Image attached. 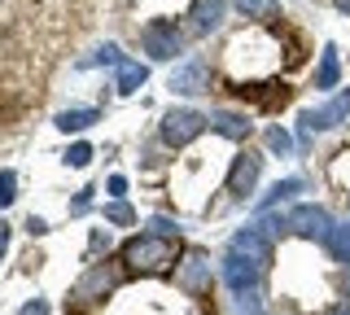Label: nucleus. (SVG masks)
<instances>
[{
    "label": "nucleus",
    "instance_id": "nucleus-3",
    "mask_svg": "<svg viewBox=\"0 0 350 315\" xmlns=\"http://www.w3.org/2000/svg\"><path fill=\"white\" fill-rule=\"evenodd\" d=\"M140 44H145V53L153 61H171L175 53L184 49V31L167 23V18H153V23H145V31H140Z\"/></svg>",
    "mask_w": 350,
    "mask_h": 315
},
{
    "label": "nucleus",
    "instance_id": "nucleus-35",
    "mask_svg": "<svg viewBox=\"0 0 350 315\" xmlns=\"http://www.w3.org/2000/svg\"><path fill=\"white\" fill-rule=\"evenodd\" d=\"M333 5H337V9H342V14H350V0H333Z\"/></svg>",
    "mask_w": 350,
    "mask_h": 315
},
{
    "label": "nucleus",
    "instance_id": "nucleus-26",
    "mask_svg": "<svg viewBox=\"0 0 350 315\" xmlns=\"http://www.w3.org/2000/svg\"><path fill=\"white\" fill-rule=\"evenodd\" d=\"M105 219L123 228V223H131V219H136V215H131V206H127V202H114V206H105Z\"/></svg>",
    "mask_w": 350,
    "mask_h": 315
},
{
    "label": "nucleus",
    "instance_id": "nucleus-31",
    "mask_svg": "<svg viewBox=\"0 0 350 315\" xmlns=\"http://www.w3.org/2000/svg\"><path fill=\"white\" fill-rule=\"evenodd\" d=\"M27 232H31V236H40V232H49V223H44V219H36V215H31V219H27Z\"/></svg>",
    "mask_w": 350,
    "mask_h": 315
},
{
    "label": "nucleus",
    "instance_id": "nucleus-19",
    "mask_svg": "<svg viewBox=\"0 0 350 315\" xmlns=\"http://www.w3.org/2000/svg\"><path fill=\"white\" fill-rule=\"evenodd\" d=\"M92 123H96V110H66V114H57L62 132H83V127H92Z\"/></svg>",
    "mask_w": 350,
    "mask_h": 315
},
{
    "label": "nucleus",
    "instance_id": "nucleus-21",
    "mask_svg": "<svg viewBox=\"0 0 350 315\" xmlns=\"http://www.w3.org/2000/svg\"><path fill=\"white\" fill-rule=\"evenodd\" d=\"M328 180H333L337 189L350 193V149H342V154L333 158V167H328Z\"/></svg>",
    "mask_w": 350,
    "mask_h": 315
},
{
    "label": "nucleus",
    "instance_id": "nucleus-1",
    "mask_svg": "<svg viewBox=\"0 0 350 315\" xmlns=\"http://www.w3.org/2000/svg\"><path fill=\"white\" fill-rule=\"evenodd\" d=\"M280 66V44L267 36V31H241V36L228 44V74L232 79H262Z\"/></svg>",
    "mask_w": 350,
    "mask_h": 315
},
{
    "label": "nucleus",
    "instance_id": "nucleus-11",
    "mask_svg": "<svg viewBox=\"0 0 350 315\" xmlns=\"http://www.w3.org/2000/svg\"><path fill=\"white\" fill-rule=\"evenodd\" d=\"M171 88L184 92V96L206 92V88H211V66H206L202 57H193V61H184V66H175V70H171Z\"/></svg>",
    "mask_w": 350,
    "mask_h": 315
},
{
    "label": "nucleus",
    "instance_id": "nucleus-18",
    "mask_svg": "<svg viewBox=\"0 0 350 315\" xmlns=\"http://www.w3.org/2000/svg\"><path fill=\"white\" fill-rule=\"evenodd\" d=\"M237 9H241L245 18H258V23H267V18H276V14H280L276 0H237Z\"/></svg>",
    "mask_w": 350,
    "mask_h": 315
},
{
    "label": "nucleus",
    "instance_id": "nucleus-10",
    "mask_svg": "<svg viewBox=\"0 0 350 315\" xmlns=\"http://www.w3.org/2000/svg\"><path fill=\"white\" fill-rule=\"evenodd\" d=\"M224 14H228V0H193L189 31H193V36H211V31L224 27Z\"/></svg>",
    "mask_w": 350,
    "mask_h": 315
},
{
    "label": "nucleus",
    "instance_id": "nucleus-22",
    "mask_svg": "<svg viewBox=\"0 0 350 315\" xmlns=\"http://www.w3.org/2000/svg\"><path fill=\"white\" fill-rule=\"evenodd\" d=\"M328 249H333L342 263H350V223H342V228H333V232H328Z\"/></svg>",
    "mask_w": 350,
    "mask_h": 315
},
{
    "label": "nucleus",
    "instance_id": "nucleus-30",
    "mask_svg": "<svg viewBox=\"0 0 350 315\" xmlns=\"http://www.w3.org/2000/svg\"><path fill=\"white\" fill-rule=\"evenodd\" d=\"M22 315H49V302H44V298L27 302V307H22Z\"/></svg>",
    "mask_w": 350,
    "mask_h": 315
},
{
    "label": "nucleus",
    "instance_id": "nucleus-29",
    "mask_svg": "<svg viewBox=\"0 0 350 315\" xmlns=\"http://www.w3.org/2000/svg\"><path fill=\"white\" fill-rule=\"evenodd\" d=\"M88 206H92V189H83V193H79V197H75V206H70V215H83V210H88Z\"/></svg>",
    "mask_w": 350,
    "mask_h": 315
},
{
    "label": "nucleus",
    "instance_id": "nucleus-16",
    "mask_svg": "<svg viewBox=\"0 0 350 315\" xmlns=\"http://www.w3.org/2000/svg\"><path fill=\"white\" fill-rule=\"evenodd\" d=\"M306 189V184L302 180H276V184H271V193H267V197H262L258 202V210H271V206H280V202H289V197H298V193Z\"/></svg>",
    "mask_w": 350,
    "mask_h": 315
},
{
    "label": "nucleus",
    "instance_id": "nucleus-14",
    "mask_svg": "<svg viewBox=\"0 0 350 315\" xmlns=\"http://www.w3.org/2000/svg\"><path fill=\"white\" fill-rule=\"evenodd\" d=\"M211 127L219 136H228V140H245L250 132H254V123H250L245 114H237V110H215L211 114Z\"/></svg>",
    "mask_w": 350,
    "mask_h": 315
},
{
    "label": "nucleus",
    "instance_id": "nucleus-5",
    "mask_svg": "<svg viewBox=\"0 0 350 315\" xmlns=\"http://www.w3.org/2000/svg\"><path fill=\"white\" fill-rule=\"evenodd\" d=\"M206 123H211V118L197 114V110H171L167 118H162V140H167L171 149H180V145H189V140L202 136Z\"/></svg>",
    "mask_w": 350,
    "mask_h": 315
},
{
    "label": "nucleus",
    "instance_id": "nucleus-17",
    "mask_svg": "<svg viewBox=\"0 0 350 315\" xmlns=\"http://www.w3.org/2000/svg\"><path fill=\"white\" fill-rule=\"evenodd\" d=\"M145 79H149V70L140 66V61H123V66H118V92H136Z\"/></svg>",
    "mask_w": 350,
    "mask_h": 315
},
{
    "label": "nucleus",
    "instance_id": "nucleus-12",
    "mask_svg": "<svg viewBox=\"0 0 350 315\" xmlns=\"http://www.w3.org/2000/svg\"><path fill=\"white\" fill-rule=\"evenodd\" d=\"M258 171H262V158L245 149V154L232 162V171H228V193H241V197H245V193H254Z\"/></svg>",
    "mask_w": 350,
    "mask_h": 315
},
{
    "label": "nucleus",
    "instance_id": "nucleus-33",
    "mask_svg": "<svg viewBox=\"0 0 350 315\" xmlns=\"http://www.w3.org/2000/svg\"><path fill=\"white\" fill-rule=\"evenodd\" d=\"M9 249V223H0V254Z\"/></svg>",
    "mask_w": 350,
    "mask_h": 315
},
{
    "label": "nucleus",
    "instance_id": "nucleus-23",
    "mask_svg": "<svg viewBox=\"0 0 350 315\" xmlns=\"http://www.w3.org/2000/svg\"><path fill=\"white\" fill-rule=\"evenodd\" d=\"M267 149H271V154H280V158H289L293 154V136L284 132V127H267Z\"/></svg>",
    "mask_w": 350,
    "mask_h": 315
},
{
    "label": "nucleus",
    "instance_id": "nucleus-28",
    "mask_svg": "<svg viewBox=\"0 0 350 315\" xmlns=\"http://www.w3.org/2000/svg\"><path fill=\"white\" fill-rule=\"evenodd\" d=\"M66 162H70V167H88V162H92V149H88V145H70Z\"/></svg>",
    "mask_w": 350,
    "mask_h": 315
},
{
    "label": "nucleus",
    "instance_id": "nucleus-8",
    "mask_svg": "<svg viewBox=\"0 0 350 315\" xmlns=\"http://www.w3.org/2000/svg\"><path fill=\"white\" fill-rule=\"evenodd\" d=\"M350 118V88L342 96H333L328 105H320V110H302V123H311L315 132H333V127H342Z\"/></svg>",
    "mask_w": 350,
    "mask_h": 315
},
{
    "label": "nucleus",
    "instance_id": "nucleus-36",
    "mask_svg": "<svg viewBox=\"0 0 350 315\" xmlns=\"http://www.w3.org/2000/svg\"><path fill=\"white\" fill-rule=\"evenodd\" d=\"M346 197H350V193H346Z\"/></svg>",
    "mask_w": 350,
    "mask_h": 315
},
{
    "label": "nucleus",
    "instance_id": "nucleus-4",
    "mask_svg": "<svg viewBox=\"0 0 350 315\" xmlns=\"http://www.w3.org/2000/svg\"><path fill=\"white\" fill-rule=\"evenodd\" d=\"M175 289L193 293V298L211 293V254H206V249H189V254L180 258V267H175Z\"/></svg>",
    "mask_w": 350,
    "mask_h": 315
},
{
    "label": "nucleus",
    "instance_id": "nucleus-20",
    "mask_svg": "<svg viewBox=\"0 0 350 315\" xmlns=\"http://www.w3.org/2000/svg\"><path fill=\"white\" fill-rule=\"evenodd\" d=\"M237 315H262V289L258 285L237 293Z\"/></svg>",
    "mask_w": 350,
    "mask_h": 315
},
{
    "label": "nucleus",
    "instance_id": "nucleus-25",
    "mask_svg": "<svg viewBox=\"0 0 350 315\" xmlns=\"http://www.w3.org/2000/svg\"><path fill=\"white\" fill-rule=\"evenodd\" d=\"M123 61H127L123 53H118L114 44H105V49H96V57L88 61V66H123Z\"/></svg>",
    "mask_w": 350,
    "mask_h": 315
},
{
    "label": "nucleus",
    "instance_id": "nucleus-24",
    "mask_svg": "<svg viewBox=\"0 0 350 315\" xmlns=\"http://www.w3.org/2000/svg\"><path fill=\"white\" fill-rule=\"evenodd\" d=\"M14 197H18V176L14 171H0V210L14 206Z\"/></svg>",
    "mask_w": 350,
    "mask_h": 315
},
{
    "label": "nucleus",
    "instance_id": "nucleus-32",
    "mask_svg": "<svg viewBox=\"0 0 350 315\" xmlns=\"http://www.w3.org/2000/svg\"><path fill=\"white\" fill-rule=\"evenodd\" d=\"M109 193H114V197H123V193H127V180L114 176V180H109Z\"/></svg>",
    "mask_w": 350,
    "mask_h": 315
},
{
    "label": "nucleus",
    "instance_id": "nucleus-15",
    "mask_svg": "<svg viewBox=\"0 0 350 315\" xmlns=\"http://www.w3.org/2000/svg\"><path fill=\"white\" fill-rule=\"evenodd\" d=\"M337 79H342V61H337V49L324 44L320 53V70H315V88H337Z\"/></svg>",
    "mask_w": 350,
    "mask_h": 315
},
{
    "label": "nucleus",
    "instance_id": "nucleus-13",
    "mask_svg": "<svg viewBox=\"0 0 350 315\" xmlns=\"http://www.w3.org/2000/svg\"><path fill=\"white\" fill-rule=\"evenodd\" d=\"M109 289H114V276H109L105 267H92L79 285H75V302H101Z\"/></svg>",
    "mask_w": 350,
    "mask_h": 315
},
{
    "label": "nucleus",
    "instance_id": "nucleus-2",
    "mask_svg": "<svg viewBox=\"0 0 350 315\" xmlns=\"http://www.w3.org/2000/svg\"><path fill=\"white\" fill-rule=\"evenodd\" d=\"M123 267L127 271H140V276H162V271H171L175 263V236H131V241L123 245Z\"/></svg>",
    "mask_w": 350,
    "mask_h": 315
},
{
    "label": "nucleus",
    "instance_id": "nucleus-27",
    "mask_svg": "<svg viewBox=\"0 0 350 315\" xmlns=\"http://www.w3.org/2000/svg\"><path fill=\"white\" fill-rule=\"evenodd\" d=\"M149 228H153L158 236H180V223H175V219H167V215H153V219H149Z\"/></svg>",
    "mask_w": 350,
    "mask_h": 315
},
{
    "label": "nucleus",
    "instance_id": "nucleus-7",
    "mask_svg": "<svg viewBox=\"0 0 350 315\" xmlns=\"http://www.w3.org/2000/svg\"><path fill=\"white\" fill-rule=\"evenodd\" d=\"M228 249H237L241 258H250V263H258L262 271H267V263H271V236L262 232L258 223H250V228H241V232L232 236V245Z\"/></svg>",
    "mask_w": 350,
    "mask_h": 315
},
{
    "label": "nucleus",
    "instance_id": "nucleus-6",
    "mask_svg": "<svg viewBox=\"0 0 350 315\" xmlns=\"http://www.w3.org/2000/svg\"><path fill=\"white\" fill-rule=\"evenodd\" d=\"M289 232L311 236V241H328V232H333V219H328L324 206H293V210H289Z\"/></svg>",
    "mask_w": 350,
    "mask_h": 315
},
{
    "label": "nucleus",
    "instance_id": "nucleus-34",
    "mask_svg": "<svg viewBox=\"0 0 350 315\" xmlns=\"http://www.w3.org/2000/svg\"><path fill=\"white\" fill-rule=\"evenodd\" d=\"M328 315H350V302H346V307H333V311H328Z\"/></svg>",
    "mask_w": 350,
    "mask_h": 315
},
{
    "label": "nucleus",
    "instance_id": "nucleus-9",
    "mask_svg": "<svg viewBox=\"0 0 350 315\" xmlns=\"http://www.w3.org/2000/svg\"><path fill=\"white\" fill-rule=\"evenodd\" d=\"M258 276H262V267H258V263L241 258L237 249H228V254H224V285L232 289V293L250 289V285H258Z\"/></svg>",
    "mask_w": 350,
    "mask_h": 315
}]
</instances>
